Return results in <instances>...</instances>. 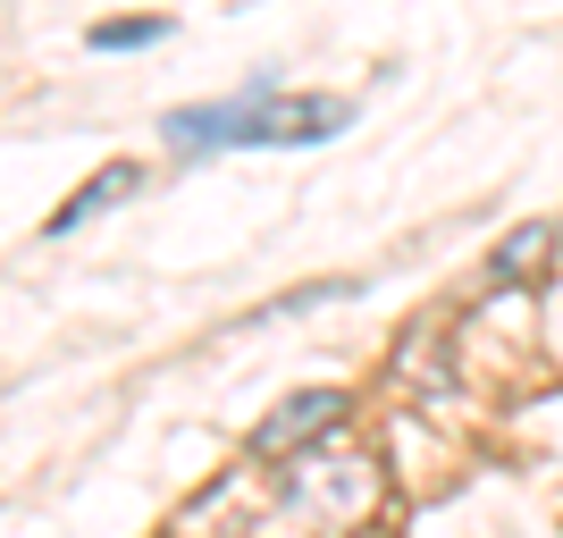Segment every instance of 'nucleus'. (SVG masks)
Instances as JSON below:
<instances>
[{
    "label": "nucleus",
    "instance_id": "obj_6",
    "mask_svg": "<svg viewBox=\"0 0 563 538\" xmlns=\"http://www.w3.org/2000/svg\"><path fill=\"white\" fill-rule=\"evenodd\" d=\"M161 34H168V18H101L85 43H93V51H152Z\"/></svg>",
    "mask_w": 563,
    "mask_h": 538
},
{
    "label": "nucleus",
    "instance_id": "obj_1",
    "mask_svg": "<svg viewBox=\"0 0 563 538\" xmlns=\"http://www.w3.org/2000/svg\"><path fill=\"white\" fill-rule=\"evenodd\" d=\"M345 101L336 94H303L278 101V76H253L235 101H194L168 110V152L177 161H211V152H303V143H336L345 135Z\"/></svg>",
    "mask_w": 563,
    "mask_h": 538
},
{
    "label": "nucleus",
    "instance_id": "obj_4",
    "mask_svg": "<svg viewBox=\"0 0 563 538\" xmlns=\"http://www.w3.org/2000/svg\"><path fill=\"white\" fill-rule=\"evenodd\" d=\"M143 186V168L135 161H110L101 168V177H85V186H76V202H59V211H51V235H76L85 228V219L93 211H110V202H126V194Z\"/></svg>",
    "mask_w": 563,
    "mask_h": 538
},
{
    "label": "nucleus",
    "instance_id": "obj_5",
    "mask_svg": "<svg viewBox=\"0 0 563 538\" xmlns=\"http://www.w3.org/2000/svg\"><path fill=\"white\" fill-rule=\"evenodd\" d=\"M547 253H555V228H547V219H530V228H514V235L488 253V278H496V286H530V278L547 270Z\"/></svg>",
    "mask_w": 563,
    "mask_h": 538
},
{
    "label": "nucleus",
    "instance_id": "obj_3",
    "mask_svg": "<svg viewBox=\"0 0 563 538\" xmlns=\"http://www.w3.org/2000/svg\"><path fill=\"white\" fill-rule=\"evenodd\" d=\"M345 421V396L336 387H311V396H286L269 421L253 429V454L261 463H286V454H303V446H320L329 429Z\"/></svg>",
    "mask_w": 563,
    "mask_h": 538
},
{
    "label": "nucleus",
    "instance_id": "obj_2",
    "mask_svg": "<svg viewBox=\"0 0 563 538\" xmlns=\"http://www.w3.org/2000/svg\"><path fill=\"white\" fill-rule=\"evenodd\" d=\"M371 496H378V471L362 454H311L303 446V471H295L303 521H353V514H371Z\"/></svg>",
    "mask_w": 563,
    "mask_h": 538
}]
</instances>
